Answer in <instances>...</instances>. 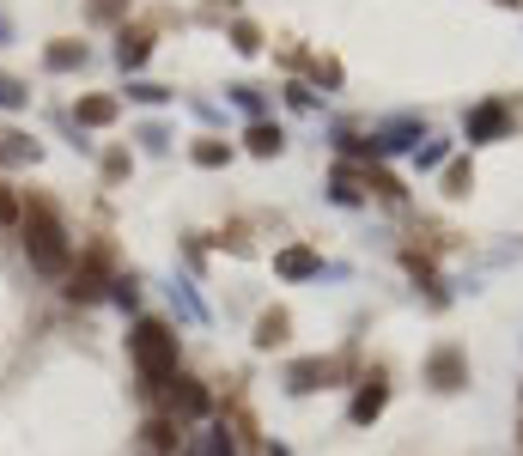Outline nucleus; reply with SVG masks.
I'll return each instance as SVG.
<instances>
[{"label": "nucleus", "instance_id": "nucleus-1", "mask_svg": "<svg viewBox=\"0 0 523 456\" xmlns=\"http://www.w3.org/2000/svg\"><path fill=\"white\" fill-rule=\"evenodd\" d=\"M19 244H25V256H31V268H37L43 280L73 274V238H67V219H61V207H55L49 195H31V201H25V213H19Z\"/></svg>", "mask_w": 523, "mask_h": 456}, {"label": "nucleus", "instance_id": "nucleus-2", "mask_svg": "<svg viewBox=\"0 0 523 456\" xmlns=\"http://www.w3.org/2000/svg\"><path fill=\"white\" fill-rule=\"evenodd\" d=\"M128 359H134V377H140V396L159 402L165 384L183 371V365H177V329H171L165 317H140V323L128 329Z\"/></svg>", "mask_w": 523, "mask_h": 456}, {"label": "nucleus", "instance_id": "nucleus-3", "mask_svg": "<svg viewBox=\"0 0 523 456\" xmlns=\"http://www.w3.org/2000/svg\"><path fill=\"white\" fill-rule=\"evenodd\" d=\"M110 280H116V274H110V244H92L86 262L67 274V298H73V304H92V298L110 292Z\"/></svg>", "mask_w": 523, "mask_h": 456}, {"label": "nucleus", "instance_id": "nucleus-4", "mask_svg": "<svg viewBox=\"0 0 523 456\" xmlns=\"http://www.w3.org/2000/svg\"><path fill=\"white\" fill-rule=\"evenodd\" d=\"M165 408H171V420H201V414L213 408V396H207V384H201V377L177 371L171 384H165Z\"/></svg>", "mask_w": 523, "mask_h": 456}, {"label": "nucleus", "instance_id": "nucleus-5", "mask_svg": "<svg viewBox=\"0 0 523 456\" xmlns=\"http://www.w3.org/2000/svg\"><path fill=\"white\" fill-rule=\"evenodd\" d=\"M426 384H432V390H463V384H469L463 353H457V347H438V353L426 359Z\"/></svg>", "mask_w": 523, "mask_h": 456}, {"label": "nucleus", "instance_id": "nucleus-6", "mask_svg": "<svg viewBox=\"0 0 523 456\" xmlns=\"http://www.w3.org/2000/svg\"><path fill=\"white\" fill-rule=\"evenodd\" d=\"M329 377H335V359H298V365L286 371V390H292V396H311V390L329 384Z\"/></svg>", "mask_w": 523, "mask_h": 456}, {"label": "nucleus", "instance_id": "nucleus-7", "mask_svg": "<svg viewBox=\"0 0 523 456\" xmlns=\"http://www.w3.org/2000/svg\"><path fill=\"white\" fill-rule=\"evenodd\" d=\"M140 432H146V438H140V444H146V456H171V450L183 444V420H171V414H153Z\"/></svg>", "mask_w": 523, "mask_h": 456}, {"label": "nucleus", "instance_id": "nucleus-8", "mask_svg": "<svg viewBox=\"0 0 523 456\" xmlns=\"http://www.w3.org/2000/svg\"><path fill=\"white\" fill-rule=\"evenodd\" d=\"M384 402H390V384H384V377H365V384H359V396H353V426H371V420H378L384 414Z\"/></svg>", "mask_w": 523, "mask_h": 456}, {"label": "nucleus", "instance_id": "nucleus-9", "mask_svg": "<svg viewBox=\"0 0 523 456\" xmlns=\"http://www.w3.org/2000/svg\"><path fill=\"white\" fill-rule=\"evenodd\" d=\"M116 116H122V104H116L110 92H92V98L73 104V122H80V128H110Z\"/></svg>", "mask_w": 523, "mask_h": 456}, {"label": "nucleus", "instance_id": "nucleus-10", "mask_svg": "<svg viewBox=\"0 0 523 456\" xmlns=\"http://www.w3.org/2000/svg\"><path fill=\"white\" fill-rule=\"evenodd\" d=\"M86 61H92L86 43H73V37H55V43L43 49V67H49V73H80Z\"/></svg>", "mask_w": 523, "mask_h": 456}, {"label": "nucleus", "instance_id": "nucleus-11", "mask_svg": "<svg viewBox=\"0 0 523 456\" xmlns=\"http://www.w3.org/2000/svg\"><path fill=\"white\" fill-rule=\"evenodd\" d=\"M146 55H153V31H140V25H134V31L116 37V67H122V73L146 67Z\"/></svg>", "mask_w": 523, "mask_h": 456}, {"label": "nucleus", "instance_id": "nucleus-12", "mask_svg": "<svg viewBox=\"0 0 523 456\" xmlns=\"http://www.w3.org/2000/svg\"><path fill=\"white\" fill-rule=\"evenodd\" d=\"M286 335H292V317L280 311V304H274V311H262V317H256V347H262V353L286 347Z\"/></svg>", "mask_w": 523, "mask_h": 456}, {"label": "nucleus", "instance_id": "nucleus-13", "mask_svg": "<svg viewBox=\"0 0 523 456\" xmlns=\"http://www.w3.org/2000/svg\"><path fill=\"white\" fill-rule=\"evenodd\" d=\"M37 159H43V146L31 134H19V128L0 134V165H37Z\"/></svg>", "mask_w": 523, "mask_h": 456}, {"label": "nucleus", "instance_id": "nucleus-14", "mask_svg": "<svg viewBox=\"0 0 523 456\" xmlns=\"http://www.w3.org/2000/svg\"><path fill=\"white\" fill-rule=\"evenodd\" d=\"M274 268H280L286 280H311V274H317L323 262H317V250H305V244H292V250H280V256H274Z\"/></svg>", "mask_w": 523, "mask_h": 456}, {"label": "nucleus", "instance_id": "nucleus-15", "mask_svg": "<svg viewBox=\"0 0 523 456\" xmlns=\"http://www.w3.org/2000/svg\"><path fill=\"white\" fill-rule=\"evenodd\" d=\"M505 122H511V116H505V104H481V110L469 116V140H499V134H505Z\"/></svg>", "mask_w": 523, "mask_h": 456}, {"label": "nucleus", "instance_id": "nucleus-16", "mask_svg": "<svg viewBox=\"0 0 523 456\" xmlns=\"http://www.w3.org/2000/svg\"><path fill=\"white\" fill-rule=\"evenodd\" d=\"M244 140H250V152H256V159H274V152L286 146V134H280L274 122H250V134H244Z\"/></svg>", "mask_w": 523, "mask_h": 456}, {"label": "nucleus", "instance_id": "nucleus-17", "mask_svg": "<svg viewBox=\"0 0 523 456\" xmlns=\"http://www.w3.org/2000/svg\"><path fill=\"white\" fill-rule=\"evenodd\" d=\"M189 159H195L201 171H219V165H232V146H226V140H195Z\"/></svg>", "mask_w": 523, "mask_h": 456}, {"label": "nucleus", "instance_id": "nucleus-18", "mask_svg": "<svg viewBox=\"0 0 523 456\" xmlns=\"http://www.w3.org/2000/svg\"><path fill=\"white\" fill-rule=\"evenodd\" d=\"M25 104H31V86L19 73H0V110H25Z\"/></svg>", "mask_w": 523, "mask_h": 456}, {"label": "nucleus", "instance_id": "nucleus-19", "mask_svg": "<svg viewBox=\"0 0 523 456\" xmlns=\"http://www.w3.org/2000/svg\"><path fill=\"white\" fill-rule=\"evenodd\" d=\"M232 49H238V55H256V49H262V31H256L250 19H238V25H232Z\"/></svg>", "mask_w": 523, "mask_h": 456}, {"label": "nucleus", "instance_id": "nucleus-20", "mask_svg": "<svg viewBox=\"0 0 523 456\" xmlns=\"http://www.w3.org/2000/svg\"><path fill=\"white\" fill-rule=\"evenodd\" d=\"M469 189H475V171H469V165L457 159L451 171H444V195H469Z\"/></svg>", "mask_w": 523, "mask_h": 456}, {"label": "nucleus", "instance_id": "nucleus-21", "mask_svg": "<svg viewBox=\"0 0 523 456\" xmlns=\"http://www.w3.org/2000/svg\"><path fill=\"white\" fill-rule=\"evenodd\" d=\"M110 298L122 304V311H134V304H140V286H134V274H116V280H110Z\"/></svg>", "mask_w": 523, "mask_h": 456}, {"label": "nucleus", "instance_id": "nucleus-22", "mask_svg": "<svg viewBox=\"0 0 523 456\" xmlns=\"http://www.w3.org/2000/svg\"><path fill=\"white\" fill-rule=\"evenodd\" d=\"M19 213H25V201H19L7 183H0V225H19Z\"/></svg>", "mask_w": 523, "mask_h": 456}, {"label": "nucleus", "instance_id": "nucleus-23", "mask_svg": "<svg viewBox=\"0 0 523 456\" xmlns=\"http://www.w3.org/2000/svg\"><path fill=\"white\" fill-rule=\"evenodd\" d=\"M128 177V152L116 146V152H104V183H122Z\"/></svg>", "mask_w": 523, "mask_h": 456}, {"label": "nucleus", "instance_id": "nucleus-24", "mask_svg": "<svg viewBox=\"0 0 523 456\" xmlns=\"http://www.w3.org/2000/svg\"><path fill=\"white\" fill-rule=\"evenodd\" d=\"M128 98H140V104H165L171 92H165V86H146V80H140V86H128Z\"/></svg>", "mask_w": 523, "mask_h": 456}, {"label": "nucleus", "instance_id": "nucleus-25", "mask_svg": "<svg viewBox=\"0 0 523 456\" xmlns=\"http://www.w3.org/2000/svg\"><path fill=\"white\" fill-rule=\"evenodd\" d=\"M232 98H238V104H244V110H250V116H256V122H262V98H256V92H250V86H232Z\"/></svg>", "mask_w": 523, "mask_h": 456}, {"label": "nucleus", "instance_id": "nucleus-26", "mask_svg": "<svg viewBox=\"0 0 523 456\" xmlns=\"http://www.w3.org/2000/svg\"><path fill=\"white\" fill-rule=\"evenodd\" d=\"M122 13V0H92V19H116Z\"/></svg>", "mask_w": 523, "mask_h": 456}, {"label": "nucleus", "instance_id": "nucleus-27", "mask_svg": "<svg viewBox=\"0 0 523 456\" xmlns=\"http://www.w3.org/2000/svg\"><path fill=\"white\" fill-rule=\"evenodd\" d=\"M0 37H7V19H0Z\"/></svg>", "mask_w": 523, "mask_h": 456}]
</instances>
